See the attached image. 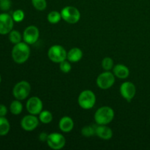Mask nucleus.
<instances>
[{"instance_id":"obj_1","label":"nucleus","mask_w":150,"mask_h":150,"mask_svg":"<svg viewBox=\"0 0 150 150\" xmlns=\"http://www.w3.org/2000/svg\"><path fill=\"white\" fill-rule=\"evenodd\" d=\"M30 56V48L29 44L25 42H20L15 44L12 50V58L17 64H23Z\"/></svg>"},{"instance_id":"obj_2","label":"nucleus","mask_w":150,"mask_h":150,"mask_svg":"<svg viewBox=\"0 0 150 150\" xmlns=\"http://www.w3.org/2000/svg\"><path fill=\"white\" fill-rule=\"evenodd\" d=\"M114 118V111L111 107L102 106L95 113L94 119L97 125H105L111 123Z\"/></svg>"},{"instance_id":"obj_3","label":"nucleus","mask_w":150,"mask_h":150,"mask_svg":"<svg viewBox=\"0 0 150 150\" xmlns=\"http://www.w3.org/2000/svg\"><path fill=\"white\" fill-rule=\"evenodd\" d=\"M78 103L81 108L88 110L93 108L96 103V96L92 90L86 89L81 92L78 98Z\"/></svg>"},{"instance_id":"obj_4","label":"nucleus","mask_w":150,"mask_h":150,"mask_svg":"<svg viewBox=\"0 0 150 150\" xmlns=\"http://www.w3.org/2000/svg\"><path fill=\"white\" fill-rule=\"evenodd\" d=\"M62 18L68 23L74 24L79 21L81 13L76 7L73 6H66L61 11Z\"/></svg>"},{"instance_id":"obj_5","label":"nucleus","mask_w":150,"mask_h":150,"mask_svg":"<svg viewBox=\"0 0 150 150\" xmlns=\"http://www.w3.org/2000/svg\"><path fill=\"white\" fill-rule=\"evenodd\" d=\"M31 92V86L29 82L21 81L16 83L13 89V95L16 100H25Z\"/></svg>"},{"instance_id":"obj_6","label":"nucleus","mask_w":150,"mask_h":150,"mask_svg":"<svg viewBox=\"0 0 150 150\" xmlns=\"http://www.w3.org/2000/svg\"><path fill=\"white\" fill-rule=\"evenodd\" d=\"M67 51L60 45H54L48 49V57L54 63H60L67 59Z\"/></svg>"},{"instance_id":"obj_7","label":"nucleus","mask_w":150,"mask_h":150,"mask_svg":"<svg viewBox=\"0 0 150 150\" xmlns=\"http://www.w3.org/2000/svg\"><path fill=\"white\" fill-rule=\"evenodd\" d=\"M115 77L114 73L110 71H105L100 74L97 78L96 83L99 88L102 89H108L115 83Z\"/></svg>"},{"instance_id":"obj_8","label":"nucleus","mask_w":150,"mask_h":150,"mask_svg":"<svg viewBox=\"0 0 150 150\" xmlns=\"http://www.w3.org/2000/svg\"><path fill=\"white\" fill-rule=\"evenodd\" d=\"M46 142L51 149L59 150L64 147L66 144V140L64 136L61 133H52L48 134Z\"/></svg>"},{"instance_id":"obj_9","label":"nucleus","mask_w":150,"mask_h":150,"mask_svg":"<svg viewBox=\"0 0 150 150\" xmlns=\"http://www.w3.org/2000/svg\"><path fill=\"white\" fill-rule=\"evenodd\" d=\"M14 20L12 16L8 13H3L0 14V35H5L13 30Z\"/></svg>"},{"instance_id":"obj_10","label":"nucleus","mask_w":150,"mask_h":150,"mask_svg":"<svg viewBox=\"0 0 150 150\" xmlns=\"http://www.w3.org/2000/svg\"><path fill=\"white\" fill-rule=\"evenodd\" d=\"M40 37L39 29L34 25L27 26L23 33V39L25 42L29 45L35 44L38 40Z\"/></svg>"},{"instance_id":"obj_11","label":"nucleus","mask_w":150,"mask_h":150,"mask_svg":"<svg viewBox=\"0 0 150 150\" xmlns=\"http://www.w3.org/2000/svg\"><path fill=\"white\" fill-rule=\"evenodd\" d=\"M120 92L124 99H125L127 102H130L136 95V86L132 82L125 81L120 86Z\"/></svg>"},{"instance_id":"obj_12","label":"nucleus","mask_w":150,"mask_h":150,"mask_svg":"<svg viewBox=\"0 0 150 150\" xmlns=\"http://www.w3.org/2000/svg\"><path fill=\"white\" fill-rule=\"evenodd\" d=\"M26 110L30 114L39 115L40 113L42 111L43 105L42 102L38 97H32L26 102Z\"/></svg>"},{"instance_id":"obj_13","label":"nucleus","mask_w":150,"mask_h":150,"mask_svg":"<svg viewBox=\"0 0 150 150\" xmlns=\"http://www.w3.org/2000/svg\"><path fill=\"white\" fill-rule=\"evenodd\" d=\"M39 118L33 114L26 115L22 118L21 121V126L22 129L26 131H32L38 127L39 125Z\"/></svg>"},{"instance_id":"obj_14","label":"nucleus","mask_w":150,"mask_h":150,"mask_svg":"<svg viewBox=\"0 0 150 150\" xmlns=\"http://www.w3.org/2000/svg\"><path fill=\"white\" fill-rule=\"evenodd\" d=\"M96 136L103 140H109L113 136V131L105 125H97Z\"/></svg>"},{"instance_id":"obj_15","label":"nucleus","mask_w":150,"mask_h":150,"mask_svg":"<svg viewBox=\"0 0 150 150\" xmlns=\"http://www.w3.org/2000/svg\"><path fill=\"white\" fill-rule=\"evenodd\" d=\"M113 73L118 79H125L130 75V70L127 66L122 64H118L113 67Z\"/></svg>"},{"instance_id":"obj_16","label":"nucleus","mask_w":150,"mask_h":150,"mask_svg":"<svg viewBox=\"0 0 150 150\" xmlns=\"http://www.w3.org/2000/svg\"><path fill=\"white\" fill-rule=\"evenodd\" d=\"M59 127L61 131L64 133H70L74 127V122L70 117H63L59 120Z\"/></svg>"},{"instance_id":"obj_17","label":"nucleus","mask_w":150,"mask_h":150,"mask_svg":"<svg viewBox=\"0 0 150 150\" xmlns=\"http://www.w3.org/2000/svg\"><path fill=\"white\" fill-rule=\"evenodd\" d=\"M83 57V52L79 48H73L67 52V59L70 62H78Z\"/></svg>"},{"instance_id":"obj_18","label":"nucleus","mask_w":150,"mask_h":150,"mask_svg":"<svg viewBox=\"0 0 150 150\" xmlns=\"http://www.w3.org/2000/svg\"><path fill=\"white\" fill-rule=\"evenodd\" d=\"M10 130V125L7 119L0 117V136H6Z\"/></svg>"},{"instance_id":"obj_19","label":"nucleus","mask_w":150,"mask_h":150,"mask_svg":"<svg viewBox=\"0 0 150 150\" xmlns=\"http://www.w3.org/2000/svg\"><path fill=\"white\" fill-rule=\"evenodd\" d=\"M10 111L13 115H18L23 111V105L20 100H16L11 103L10 105Z\"/></svg>"},{"instance_id":"obj_20","label":"nucleus","mask_w":150,"mask_h":150,"mask_svg":"<svg viewBox=\"0 0 150 150\" xmlns=\"http://www.w3.org/2000/svg\"><path fill=\"white\" fill-rule=\"evenodd\" d=\"M47 19L50 23H52V24L58 23L62 19L61 13H59L58 11H56V10L50 12L48 14Z\"/></svg>"},{"instance_id":"obj_21","label":"nucleus","mask_w":150,"mask_h":150,"mask_svg":"<svg viewBox=\"0 0 150 150\" xmlns=\"http://www.w3.org/2000/svg\"><path fill=\"white\" fill-rule=\"evenodd\" d=\"M52 120L53 115L49 111H42L39 114V120L43 124H48Z\"/></svg>"},{"instance_id":"obj_22","label":"nucleus","mask_w":150,"mask_h":150,"mask_svg":"<svg viewBox=\"0 0 150 150\" xmlns=\"http://www.w3.org/2000/svg\"><path fill=\"white\" fill-rule=\"evenodd\" d=\"M97 125H86L81 129V134L85 137H91L96 135Z\"/></svg>"},{"instance_id":"obj_23","label":"nucleus","mask_w":150,"mask_h":150,"mask_svg":"<svg viewBox=\"0 0 150 150\" xmlns=\"http://www.w3.org/2000/svg\"><path fill=\"white\" fill-rule=\"evenodd\" d=\"M22 36L20 32L17 30H12L9 33V40L13 44H17L21 42Z\"/></svg>"},{"instance_id":"obj_24","label":"nucleus","mask_w":150,"mask_h":150,"mask_svg":"<svg viewBox=\"0 0 150 150\" xmlns=\"http://www.w3.org/2000/svg\"><path fill=\"white\" fill-rule=\"evenodd\" d=\"M32 4L36 10L43 11L47 7L46 0H32Z\"/></svg>"},{"instance_id":"obj_25","label":"nucleus","mask_w":150,"mask_h":150,"mask_svg":"<svg viewBox=\"0 0 150 150\" xmlns=\"http://www.w3.org/2000/svg\"><path fill=\"white\" fill-rule=\"evenodd\" d=\"M102 67L105 71H110L114 67V61L110 57H105L102 61Z\"/></svg>"},{"instance_id":"obj_26","label":"nucleus","mask_w":150,"mask_h":150,"mask_svg":"<svg viewBox=\"0 0 150 150\" xmlns=\"http://www.w3.org/2000/svg\"><path fill=\"white\" fill-rule=\"evenodd\" d=\"M24 12L22 10H20V9H19V10H15V11L13 12V15H12V17H13L14 21L18 22V23L21 22L24 19Z\"/></svg>"},{"instance_id":"obj_27","label":"nucleus","mask_w":150,"mask_h":150,"mask_svg":"<svg viewBox=\"0 0 150 150\" xmlns=\"http://www.w3.org/2000/svg\"><path fill=\"white\" fill-rule=\"evenodd\" d=\"M59 68L61 71L64 73H67L71 70V64L68 60H64L59 63Z\"/></svg>"},{"instance_id":"obj_28","label":"nucleus","mask_w":150,"mask_h":150,"mask_svg":"<svg viewBox=\"0 0 150 150\" xmlns=\"http://www.w3.org/2000/svg\"><path fill=\"white\" fill-rule=\"evenodd\" d=\"M12 2L10 0H1L0 1V10L2 11H7L10 9Z\"/></svg>"},{"instance_id":"obj_29","label":"nucleus","mask_w":150,"mask_h":150,"mask_svg":"<svg viewBox=\"0 0 150 150\" xmlns=\"http://www.w3.org/2000/svg\"><path fill=\"white\" fill-rule=\"evenodd\" d=\"M7 114V108L3 104L0 105V117H5Z\"/></svg>"},{"instance_id":"obj_30","label":"nucleus","mask_w":150,"mask_h":150,"mask_svg":"<svg viewBox=\"0 0 150 150\" xmlns=\"http://www.w3.org/2000/svg\"><path fill=\"white\" fill-rule=\"evenodd\" d=\"M48 137V135L46 133H45V132H42V133H41L39 135L40 141H41V142H47Z\"/></svg>"},{"instance_id":"obj_31","label":"nucleus","mask_w":150,"mask_h":150,"mask_svg":"<svg viewBox=\"0 0 150 150\" xmlns=\"http://www.w3.org/2000/svg\"><path fill=\"white\" fill-rule=\"evenodd\" d=\"M1 75H0V83H1Z\"/></svg>"},{"instance_id":"obj_32","label":"nucleus","mask_w":150,"mask_h":150,"mask_svg":"<svg viewBox=\"0 0 150 150\" xmlns=\"http://www.w3.org/2000/svg\"><path fill=\"white\" fill-rule=\"evenodd\" d=\"M0 1H1V0H0Z\"/></svg>"},{"instance_id":"obj_33","label":"nucleus","mask_w":150,"mask_h":150,"mask_svg":"<svg viewBox=\"0 0 150 150\" xmlns=\"http://www.w3.org/2000/svg\"><path fill=\"white\" fill-rule=\"evenodd\" d=\"M149 120H150V119H149Z\"/></svg>"}]
</instances>
